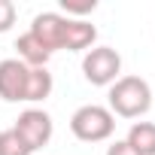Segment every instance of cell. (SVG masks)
<instances>
[{
  "mask_svg": "<svg viewBox=\"0 0 155 155\" xmlns=\"http://www.w3.org/2000/svg\"><path fill=\"white\" fill-rule=\"evenodd\" d=\"M152 107V88L143 76H119L110 85V113L122 119H140Z\"/></svg>",
  "mask_w": 155,
  "mask_h": 155,
  "instance_id": "obj_1",
  "label": "cell"
},
{
  "mask_svg": "<svg viewBox=\"0 0 155 155\" xmlns=\"http://www.w3.org/2000/svg\"><path fill=\"white\" fill-rule=\"evenodd\" d=\"M70 131L82 143H104L116 131V116L101 104H85L70 116Z\"/></svg>",
  "mask_w": 155,
  "mask_h": 155,
  "instance_id": "obj_2",
  "label": "cell"
},
{
  "mask_svg": "<svg viewBox=\"0 0 155 155\" xmlns=\"http://www.w3.org/2000/svg\"><path fill=\"white\" fill-rule=\"evenodd\" d=\"M122 73V55L113 46H91L82 58V76L91 85H113Z\"/></svg>",
  "mask_w": 155,
  "mask_h": 155,
  "instance_id": "obj_3",
  "label": "cell"
},
{
  "mask_svg": "<svg viewBox=\"0 0 155 155\" xmlns=\"http://www.w3.org/2000/svg\"><path fill=\"white\" fill-rule=\"evenodd\" d=\"M12 131H15V134L25 140V146H28L31 152H37V149H43V146L52 140V134H55V125H52V116H49L46 110H37V107H31V110H25V113L15 119Z\"/></svg>",
  "mask_w": 155,
  "mask_h": 155,
  "instance_id": "obj_4",
  "label": "cell"
},
{
  "mask_svg": "<svg viewBox=\"0 0 155 155\" xmlns=\"http://www.w3.org/2000/svg\"><path fill=\"white\" fill-rule=\"evenodd\" d=\"M28 73H31V67L21 64L18 58H3L0 61V97L6 104H25Z\"/></svg>",
  "mask_w": 155,
  "mask_h": 155,
  "instance_id": "obj_5",
  "label": "cell"
},
{
  "mask_svg": "<svg viewBox=\"0 0 155 155\" xmlns=\"http://www.w3.org/2000/svg\"><path fill=\"white\" fill-rule=\"evenodd\" d=\"M64 28H67V15L61 12H40L31 21V34L55 55L58 49H64Z\"/></svg>",
  "mask_w": 155,
  "mask_h": 155,
  "instance_id": "obj_6",
  "label": "cell"
},
{
  "mask_svg": "<svg viewBox=\"0 0 155 155\" xmlns=\"http://www.w3.org/2000/svg\"><path fill=\"white\" fill-rule=\"evenodd\" d=\"M97 40V28L88 25L85 18H67L64 28V49L67 52H88Z\"/></svg>",
  "mask_w": 155,
  "mask_h": 155,
  "instance_id": "obj_7",
  "label": "cell"
},
{
  "mask_svg": "<svg viewBox=\"0 0 155 155\" xmlns=\"http://www.w3.org/2000/svg\"><path fill=\"white\" fill-rule=\"evenodd\" d=\"M15 49H18V61L21 64H28V67H46L49 64V58H52V52L28 31V34H21L18 40H15Z\"/></svg>",
  "mask_w": 155,
  "mask_h": 155,
  "instance_id": "obj_8",
  "label": "cell"
},
{
  "mask_svg": "<svg viewBox=\"0 0 155 155\" xmlns=\"http://www.w3.org/2000/svg\"><path fill=\"white\" fill-rule=\"evenodd\" d=\"M125 143L137 155H155V122H134L128 128Z\"/></svg>",
  "mask_w": 155,
  "mask_h": 155,
  "instance_id": "obj_9",
  "label": "cell"
},
{
  "mask_svg": "<svg viewBox=\"0 0 155 155\" xmlns=\"http://www.w3.org/2000/svg\"><path fill=\"white\" fill-rule=\"evenodd\" d=\"M55 88V79H52V73L46 67H31L28 73V94H25V104H40L52 94Z\"/></svg>",
  "mask_w": 155,
  "mask_h": 155,
  "instance_id": "obj_10",
  "label": "cell"
},
{
  "mask_svg": "<svg viewBox=\"0 0 155 155\" xmlns=\"http://www.w3.org/2000/svg\"><path fill=\"white\" fill-rule=\"evenodd\" d=\"M0 155H31V149H28L25 140L9 128V131H0Z\"/></svg>",
  "mask_w": 155,
  "mask_h": 155,
  "instance_id": "obj_11",
  "label": "cell"
},
{
  "mask_svg": "<svg viewBox=\"0 0 155 155\" xmlns=\"http://www.w3.org/2000/svg\"><path fill=\"white\" fill-rule=\"evenodd\" d=\"M61 9L67 18L70 15H88L97 9V0H61Z\"/></svg>",
  "mask_w": 155,
  "mask_h": 155,
  "instance_id": "obj_12",
  "label": "cell"
},
{
  "mask_svg": "<svg viewBox=\"0 0 155 155\" xmlns=\"http://www.w3.org/2000/svg\"><path fill=\"white\" fill-rule=\"evenodd\" d=\"M15 15H18V9L12 0H0V34H6L15 25Z\"/></svg>",
  "mask_w": 155,
  "mask_h": 155,
  "instance_id": "obj_13",
  "label": "cell"
},
{
  "mask_svg": "<svg viewBox=\"0 0 155 155\" xmlns=\"http://www.w3.org/2000/svg\"><path fill=\"white\" fill-rule=\"evenodd\" d=\"M107 155H137V152H134L125 140H116V143H110V146H107Z\"/></svg>",
  "mask_w": 155,
  "mask_h": 155,
  "instance_id": "obj_14",
  "label": "cell"
}]
</instances>
